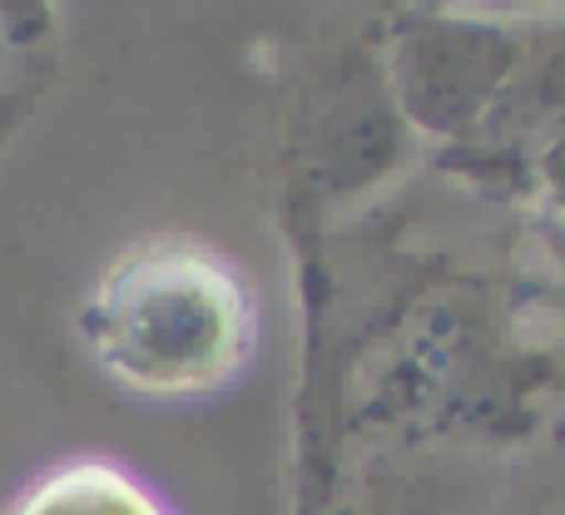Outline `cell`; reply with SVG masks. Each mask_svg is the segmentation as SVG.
Listing matches in <instances>:
<instances>
[{
    "label": "cell",
    "mask_w": 565,
    "mask_h": 515,
    "mask_svg": "<svg viewBox=\"0 0 565 515\" xmlns=\"http://www.w3.org/2000/svg\"><path fill=\"white\" fill-rule=\"evenodd\" d=\"M531 25L412 15L392 40V95L412 129L467 144L511 85Z\"/></svg>",
    "instance_id": "7a4b0ae2"
},
{
    "label": "cell",
    "mask_w": 565,
    "mask_h": 515,
    "mask_svg": "<svg viewBox=\"0 0 565 515\" xmlns=\"http://www.w3.org/2000/svg\"><path fill=\"white\" fill-rule=\"evenodd\" d=\"M541 179H546L551 184V194L561 199V208H565V139H556V144L546 149V154H541Z\"/></svg>",
    "instance_id": "5b68a950"
},
{
    "label": "cell",
    "mask_w": 565,
    "mask_h": 515,
    "mask_svg": "<svg viewBox=\"0 0 565 515\" xmlns=\"http://www.w3.org/2000/svg\"><path fill=\"white\" fill-rule=\"evenodd\" d=\"M10 515H164V506L129 471L109 461H75L30 486Z\"/></svg>",
    "instance_id": "277c9868"
},
{
    "label": "cell",
    "mask_w": 565,
    "mask_h": 515,
    "mask_svg": "<svg viewBox=\"0 0 565 515\" xmlns=\"http://www.w3.org/2000/svg\"><path fill=\"white\" fill-rule=\"evenodd\" d=\"M254 332L244 272L189 238H154L115 258L85 312L99 367L145 397L224 387L254 352Z\"/></svg>",
    "instance_id": "6da1fadb"
},
{
    "label": "cell",
    "mask_w": 565,
    "mask_h": 515,
    "mask_svg": "<svg viewBox=\"0 0 565 515\" xmlns=\"http://www.w3.org/2000/svg\"><path fill=\"white\" fill-rule=\"evenodd\" d=\"M556 139H565V20L561 25H531L521 65L501 89L487 125L467 139L481 159H536Z\"/></svg>",
    "instance_id": "3957f363"
}]
</instances>
